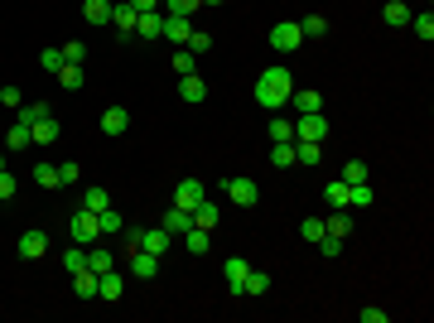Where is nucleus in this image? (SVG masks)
Wrapping results in <instances>:
<instances>
[{
	"label": "nucleus",
	"mask_w": 434,
	"mask_h": 323,
	"mask_svg": "<svg viewBox=\"0 0 434 323\" xmlns=\"http://www.w3.org/2000/svg\"><path fill=\"white\" fill-rule=\"evenodd\" d=\"M290 92H295L290 68H266V73L256 78V107H266V111L290 107Z\"/></svg>",
	"instance_id": "1"
},
{
	"label": "nucleus",
	"mask_w": 434,
	"mask_h": 323,
	"mask_svg": "<svg viewBox=\"0 0 434 323\" xmlns=\"http://www.w3.org/2000/svg\"><path fill=\"white\" fill-rule=\"evenodd\" d=\"M299 44H304V34H299V20H280L271 29V49L275 54H295Z\"/></svg>",
	"instance_id": "2"
},
{
	"label": "nucleus",
	"mask_w": 434,
	"mask_h": 323,
	"mask_svg": "<svg viewBox=\"0 0 434 323\" xmlns=\"http://www.w3.org/2000/svg\"><path fill=\"white\" fill-rule=\"evenodd\" d=\"M58 135H63V126H58V116H54V111H49V116H39V121L29 126V145H34V150H49Z\"/></svg>",
	"instance_id": "3"
},
{
	"label": "nucleus",
	"mask_w": 434,
	"mask_h": 323,
	"mask_svg": "<svg viewBox=\"0 0 434 323\" xmlns=\"http://www.w3.org/2000/svg\"><path fill=\"white\" fill-rule=\"evenodd\" d=\"M295 140H319V145H324V140H328V116H324V111L299 116V121H295Z\"/></svg>",
	"instance_id": "4"
},
{
	"label": "nucleus",
	"mask_w": 434,
	"mask_h": 323,
	"mask_svg": "<svg viewBox=\"0 0 434 323\" xmlns=\"http://www.w3.org/2000/svg\"><path fill=\"white\" fill-rule=\"evenodd\" d=\"M97 237H102L97 213H92V208H78V213H73V242H78V246H92Z\"/></svg>",
	"instance_id": "5"
},
{
	"label": "nucleus",
	"mask_w": 434,
	"mask_h": 323,
	"mask_svg": "<svg viewBox=\"0 0 434 323\" xmlns=\"http://www.w3.org/2000/svg\"><path fill=\"white\" fill-rule=\"evenodd\" d=\"M222 193L237 203V208H251L256 198H261V189H256V179H222Z\"/></svg>",
	"instance_id": "6"
},
{
	"label": "nucleus",
	"mask_w": 434,
	"mask_h": 323,
	"mask_svg": "<svg viewBox=\"0 0 434 323\" xmlns=\"http://www.w3.org/2000/svg\"><path fill=\"white\" fill-rule=\"evenodd\" d=\"M203 198H208V189H203L198 179H184V184L174 189V208H184V213H193V208H198Z\"/></svg>",
	"instance_id": "7"
},
{
	"label": "nucleus",
	"mask_w": 434,
	"mask_h": 323,
	"mask_svg": "<svg viewBox=\"0 0 434 323\" xmlns=\"http://www.w3.org/2000/svg\"><path fill=\"white\" fill-rule=\"evenodd\" d=\"M111 25L121 39H136V10H131V0H116L111 5Z\"/></svg>",
	"instance_id": "8"
},
{
	"label": "nucleus",
	"mask_w": 434,
	"mask_h": 323,
	"mask_svg": "<svg viewBox=\"0 0 434 323\" xmlns=\"http://www.w3.org/2000/svg\"><path fill=\"white\" fill-rule=\"evenodd\" d=\"M189 34H193V20H184V15H164V39H169V44H179V49H184V44H189Z\"/></svg>",
	"instance_id": "9"
},
{
	"label": "nucleus",
	"mask_w": 434,
	"mask_h": 323,
	"mask_svg": "<svg viewBox=\"0 0 434 323\" xmlns=\"http://www.w3.org/2000/svg\"><path fill=\"white\" fill-rule=\"evenodd\" d=\"M121 295H126V280H121L116 270H102V275H97V299H111V304H116Z\"/></svg>",
	"instance_id": "10"
},
{
	"label": "nucleus",
	"mask_w": 434,
	"mask_h": 323,
	"mask_svg": "<svg viewBox=\"0 0 434 323\" xmlns=\"http://www.w3.org/2000/svg\"><path fill=\"white\" fill-rule=\"evenodd\" d=\"M179 97H184L189 107H198V102H208V82L198 78V73H189V78H179Z\"/></svg>",
	"instance_id": "11"
},
{
	"label": "nucleus",
	"mask_w": 434,
	"mask_h": 323,
	"mask_svg": "<svg viewBox=\"0 0 434 323\" xmlns=\"http://www.w3.org/2000/svg\"><path fill=\"white\" fill-rule=\"evenodd\" d=\"M136 34H140V39H164V15H160V10L136 15Z\"/></svg>",
	"instance_id": "12"
},
{
	"label": "nucleus",
	"mask_w": 434,
	"mask_h": 323,
	"mask_svg": "<svg viewBox=\"0 0 434 323\" xmlns=\"http://www.w3.org/2000/svg\"><path fill=\"white\" fill-rule=\"evenodd\" d=\"M290 107L299 111V116H309V111H324V97H319V92H314V87H304V92H290Z\"/></svg>",
	"instance_id": "13"
},
{
	"label": "nucleus",
	"mask_w": 434,
	"mask_h": 323,
	"mask_svg": "<svg viewBox=\"0 0 434 323\" xmlns=\"http://www.w3.org/2000/svg\"><path fill=\"white\" fill-rule=\"evenodd\" d=\"M217 222H222V208H217L213 198H203V203L193 208V227H203V232H213Z\"/></svg>",
	"instance_id": "14"
},
{
	"label": "nucleus",
	"mask_w": 434,
	"mask_h": 323,
	"mask_svg": "<svg viewBox=\"0 0 434 323\" xmlns=\"http://www.w3.org/2000/svg\"><path fill=\"white\" fill-rule=\"evenodd\" d=\"M246 261L242 256H227V266H222V275H227V290H232V295H242V285H246Z\"/></svg>",
	"instance_id": "15"
},
{
	"label": "nucleus",
	"mask_w": 434,
	"mask_h": 323,
	"mask_svg": "<svg viewBox=\"0 0 434 323\" xmlns=\"http://www.w3.org/2000/svg\"><path fill=\"white\" fill-rule=\"evenodd\" d=\"M111 5L116 0H82V20L87 25H111Z\"/></svg>",
	"instance_id": "16"
},
{
	"label": "nucleus",
	"mask_w": 434,
	"mask_h": 323,
	"mask_svg": "<svg viewBox=\"0 0 434 323\" xmlns=\"http://www.w3.org/2000/svg\"><path fill=\"white\" fill-rule=\"evenodd\" d=\"M126 126H131V111L126 107H107L102 111V131L107 135H126Z\"/></svg>",
	"instance_id": "17"
},
{
	"label": "nucleus",
	"mask_w": 434,
	"mask_h": 323,
	"mask_svg": "<svg viewBox=\"0 0 434 323\" xmlns=\"http://www.w3.org/2000/svg\"><path fill=\"white\" fill-rule=\"evenodd\" d=\"M319 160H324V145H319V140H295V164L314 169Z\"/></svg>",
	"instance_id": "18"
},
{
	"label": "nucleus",
	"mask_w": 434,
	"mask_h": 323,
	"mask_svg": "<svg viewBox=\"0 0 434 323\" xmlns=\"http://www.w3.org/2000/svg\"><path fill=\"white\" fill-rule=\"evenodd\" d=\"M155 270H160V256H150V251H131V275L155 280Z\"/></svg>",
	"instance_id": "19"
},
{
	"label": "nucleus",
	"mask_w": 434,
	"mask_h": 323,
	"mask_svg": "<svg viewBox=\"0 0 434 323\" xmlns=\"http://www.w3.org/2000/svg\"><path fill=\"white\" fill-rule=\"evenodd\" d=\"M44 251H49V237H44V232H25V237H20V256H25V261H39Z\"/></svg>",
	"instance_id": "20"
},
{
	"label": "nucleus",
	"mask_w": 434,
	"mask_h": 323,
	"mask_svg": "<svg viewBox=\"0 0 434 323\" xmlns=\"http://www.w3.org/2000/svg\"><path fill=\"white\" fill-rule=\"evenodd\" d=\"M140 251H150V256H164V251H169V232H164V227H150V232H140Z\"/></svg>",
	"instance_id": "21"
},
{
	"label": "nucleus",
	"mask_w": 434,
	"mask_h": 323,
	"mask_svg": "<svg viewBox=\"0 0 434 323\" xmlns=\"http://www.w3.org/2000/svg\"><path fill=\"white\" fill-rule=\"evenodd\" d=\"M54 78H58V87H63V92H78L82 82H87V78H82V63H63Z\"/></svg>",
	"instance_id": "22"
},
{
	"label": "nucleus",
	"mask_w": 434,
	"mask_h": 323,
	"mask_svg": "<svg viewBox=\"0 0 434 323\" xmlns=\"http://www.w3.org/2000/svg\"><path fill=\"white\" fill-rule=\"evenodd\" d=\"M324 232H328V237H343V242H348V232H353V217H348V208H333V217L324 222Z\"/></svg>",
	"instance_id": "23"
},
{
	"label": "nucleus",
	"mask_w": 434,
	"mask_h": 323,
	"mask_svg": "<svg viewBox=\"0 0 434 323\" xmlns=\"http://www.w3.org/2000/svg\"><path fill=\"white\" fill-rule=\"evenodd\" d=\"M271 164L275 169H290L295 164V140H271Z\"/></svg>",
	"instance_id": "24"
},
{
	"label": "nucleus",
	"mask_w": 434,
	"mask_h": 323,
	"mask_svg": "<svg viewBox=\"0 0 434 323\" xmlns=\"http://www.w3.org/2000/svg\"><path fill=\"white\" fill-rule=\"evenodd\" d=\"M73 290L78 299H97V270H73Z\"/></svg>",
	"instance_id": "25"
},
{
	"label": "nucleus",
	"mask_w": 434,
	"mask_h": 323,
	"mask_svg": "<svg viewBox=\"0 0 434 323\" xmlns=\"http://www.w3.org/2000/svg\"><path fill=\"white\" fill-rule=\"evenodd\" d=\"M381 20L391 29H401V25H410V5H401V0H386V10H381Z\"/></svg>",
	"instance_id": "26"
},
{
	"label": "nucleus",
	"mask_w": 434,
	"mask_h": 323,
	"mask_svg": "<svg viewBox=\"0 0 434 323\" xmlns=\"http://www.w3.org/2000/svg\"><path fill=\"white\" fill-rule=\"evenodd\" d=\"M372 203H377L372 184H348V208H372Z\"/></svg>",
	"instance_id": "27"
},
{
	"label": "nucleus",
	"mask_w": 434,
	"mask_h": 323,
	"mask_svg": "<svg viewBox=\"0 0 434 323\" xmlns=\"http://www.w3.org/2000/svg\"><path fill=\"white\" fill-rule=\"evenodd\" d=\"M160 227H164V232H189V227H193V213H184V208H169Z\"/></svg>",
	"instance_id": "28"
},
{
	"label": "nucleus",
	"mask_w": 434,
	"mask_h": 323,
	"mask_svg": "<svg viewBox=\"0 0 434 323\" xmlns=\"http://www.w3.org/2000/svg\"><path fill=\"white\" fill-rule=\"evenodd\" d=\"M111 266H116V261H111L107 246H97V242L87 246V270H97V275H102V270H111Z\"/></svg>",
	"instance_id": "29"
},
{
	"label": "nucleus",
	"mask_w": 434,
	"mask_h": 323,
	"mask_svg": "<svg viewBox=\"0 0 434 323\" xmlns=\"http://www.w3.org/2000/svg\"><path fill=\"white\" fill-rule=\"evenodd\" d=\"M34 184H39V189H63V184H58V164H34Z\"/></svg>",
	"instance_id": "30"
},
{
	"label": "nucleus",
	"mask_w": 434,
	"mask_h": 323,
	"mask_svg": "<svg viewBox=\"0 0 434 323\" xmlns=\"http://www.w3.org/2000/svg\"><path fill=\"white\" fill-rule=\"evenodd\" d=\"M299 34H304V39H324L328 20H324V15H304V20H299Z\"/></svg>",
	"instance_id": "31"
},
{
	"label": "nucleus",
	"mask_w": 434,
	"mask_h": 323,
	"mask_svg": "<svg viewBox=\"0 0 434 323\" xmlns=\"http://www.w3.org/2000/svg\"><path fill=\"white\" fill-rule=\"evenodd\" d=\"M266 290H271V275H266V270H246L242 295H266Z\"/></svg>",
	"instance_id": "32"
},
{
	"label": "nucleus",
	"mask_w": 434,
	"mask_h": 323,
	"mask_svg": "<svg viewBox=\"0 0 434 323\" xmlns=\"http://www.w3.org/2000/svg\"><path fill=\"white\" fill-rule=\"evenodd\" d=\"M63 270H87V246H68V251H63Z\"/></svg>",
	"instance_id": "33"
},
{
	"label": "nucleus",
	"mask_w": 434,
	"mask_h": 323,
	"mask_svg": "<svg viewBox=\"0 0 434 323\" xmlns=\"http://www.w3.org/2000/svg\"><path fill=\"white\" fill-rule=\"evenodd\" d=\"M314 246H319V256H328V261H338V256H343V246H348V242H343V237H328V232H324V237H319Z\"/></svg>",
	"instance_id": "34"
},
{
	"label": "nucleus",
	"mask_w": 434,
	"mask_h": 323,
	"mask_svg": "<svg viewBox=\"0 0 434 323\" xmlns=\"http://www.w3.org/2000/svg\"><path fill=\"white\" fill-rule=\"evenodd\" d=\"M164 15H184V20H193V10L203 5V0H160Z\"/></svg>",
	"instance_id": "35"
},
{
	"label": "nucleus",
	"mask_w": 434,
	"mask_h": 323,
	"mask_svg": "<svg viewBox=\"0 0 434 323\" xmlns=\"http://www.w3.org/2000/svg\"><path fill=\"white\" fill-rule=\"evenodd\" d=\"M324 198H328V208H348V184H343V179H333V184L324 189Z\"/></svg>",
	"instance_id": "36"
},
{
	"label": "nucleus",
	"mask_w": 434,
	"mask_h": 323,
	"mask_svg": "<svg viewBox=\"0 0 434 323\" xmlns=\"http://www.w3.org/2000/svg\"><path fill=\"white\" fill-rule=\"evenodd\" d=\"M82 208L102 213V208H111V193H107V189H87V193H82Z\"/></svg>",
	"instance_id": "37"
},
{
	"label": "nucleus",
	"mask_w": 434,
	"mask_h": 323,
	"mask_svg": "<svg viewBox=\"0 0 434 323\" xmlns=\"http://www.w3.org/2000/svg\"><path fill=\"white\" fill-rule=\"evenodd\" d=\"M5 145H10V150H29V126H25V121H15V126H10Z\"/></svg>",
	"instance_id": "38"
},
{
	"label": "nucleus",
	"mask_w": 434,
	"mask_h": 323,
	"mask_svg": "<svg viewBox=\"0 0 434 323\" xmlns=\"http://www.w3.org/2000/svg\"><path fill=\"white\" fill-rule=\"evenodd\" d=\"M184 246H189L193 256H203V251H208V232H203V227H189V232H184Z\"/></svg>",
	"instance_id": "39"
},
{
	"label": "nucleus",
	"mask_w": 434,
	"mask_h": 323,
	"mask_svg": "<svg viewBox=\"0 0 434 323\" xmlns=\"http://www.w3.org/2000/svg\"><path fill=\"white\" fill-rule=\"evenodd\" d=\"M343 184H367V164L348 160V164H343Z\"/></svg>",
	"instance_id": "40"
},
{
	"label": "nucleus",
	"mask_w": 434,
	"mask_h": 323,
	"mask_svg": "<svg viewBox=\"0 0 434 323\" xmlns=\"http://www.w3.org/2000/svg\"><path fill=\"white\" fill-rule=\"evenodd\" d=\"M39 116H49V107H44V102H29V107H20V111H15V121H25V126H34Z\"/></svg>",
	"instance_id": "41"
},
{
	"label": "nucleus",
	"mask_w": 434,
	"mask_h": 323,
	"mask_svg": "<svg viewBox=\"0 0 434 323\" xmlns=\"http://www.w3.org/2000/svg\"><path fill=\"white\" fill-rule=\"evenodd\" d=\"M271 140H295V121H285V116H271Z\"/></svg>",
	"instance_id": "42"
},
{
	"label": "nucleus",
	"mask_w": 434,
	"mask_h": 323,
	"mask_svg": "<svg viewBox=\"0 0 434 323\" xmlns=\"http://www.w3.org/2000/svg\"><path fill=\"white\" fill-rule=\"evenodd\" d=\"M299 237H304V242L314 246V242H319V237H324V222H319V217H304V227H299Z\"/></svg>",
	"instance_id": "43"
},
{
	"label": "nucleus",
	"mask_w": 434,
	"mask_h": 323,
	"mask_svg": "<svg viewBox=\"0 0 434 323\" xmlns=\"http://www.w3.org/2000/svg\"><path fill=\"white\" fill-rule=\"evenodd\" d=\"M97 227H102V232H126L121 217H116V208H102V213H97Z\"/></svg>",
	"instance_id": "44"
},
{
	"label": "nucleus",
	"mask_w": 434,
	"mask_h": 323,
	"mask_svg": "<svg viewBox=\"0 0 434 323\" xmlns=\"http://www.w3.org/2000/svg\"><path fill=\"white\" fill-rule=\"evenodd\" d=\"M39 68H44V73H58V68H63V49H44V54H39Z\"/></svg>",
	"instance_id": "45"
},
{
	"label": "nucleus",
	"mask_w": 434,
	"mask_h": 323,
	"mask_svg": "<svg viewBox=\"0 0 434 323\" xmlns=\"http://www.w3.org/2000/svg\"><path fill=\"white\" fill-rule=\"evenodd\" d=\"M0 107H5V111H20V107H25L20 87H0Z\"/></svg>",
	"instance_id": "46"
},
{
	"label": "nucleus",
	"mask_w": 434,
	"mask_h": 323,
	"mask_svg": "<svg viewBox=\"0 0 434 323\" xmlns=\"http://www.w3.org/2000/svg\"><path fill=\"white\" fill-rule=\"evenodd\" d=\"M184 49H189V54H208V49H213V34H198V29H193Z\"/></svg>",
	"instance_id": "47"
},
{
	"label": "nucleus",
	"mask_w": 434,
	"mask_h": 323,
	"mask_svg": "<svg viewBox=\"0 0 434 323\" xmlns=\"http://www.w3.org/2000/svg\"><path fill=\"white\" fill-rule=\"evenodd\" d=\"M193 58H198V54H189V49L174 54V73H179V78H189V73H193Z\"/></svg>",
	"instance_id": "48"
},
{
	"label": "nucleus",
	"mask_w": 434,
	"mask_h": 323,
	"mask_svg": "<svg viewBox=\"0 0 434 323\" xmlns=\"http://www.w3.org/2000/svg\"><path fill=\"white\" fill-rule=\"evenodd\" d=\"M82 58H87V44H82V39L63 44V63H82Z\"/></svg>",
	"instance_id": "49"
},
{
	"label": "nucleus",
	"mask_w": 434,
	"mask_h": 323,
	"mask_svg": "<svg viewBox=\"0 0 434 323\" xmlns=\"http://www.w3.org/2000/svg\"><path fill=\"white\" fill-rule=\"evenodd\" d=\"M410 25H415V34H420V39H434V15H430V10H425L420 20H410Z\"/></svg>",
	"instance_id": "50"
},
{
	"label": "nucleus",
	"mask_w": 434,
	"mask_h": 323,
	"mask_svg": "<svg viewBox=\"0 0 434 323\" xmlns=\"http://www.w3.org/2000/svg\"><path fill=\"white\" fill-rule=\"evenodd\" d=\"M15 189H20V184H15V174H10V169H0V198H15Z\"/></svg>",
	"instance_id": "51"
},
{
	"label": "nucleus",
	"mask_w": 434,
	"mask_h": 323,
	"mask_svg": "<svg viewBox=\"0 0 434 323\" xmlns=\"http://www.w3.org/2000/svg\"><path fill=\"white\" fill-rule=\"evenodd\" d=\"M58 184H78V164H73V160L58 164Z\"/></svg>",
	"instance_id": "52"
},
{
	"label": "nucleus",
	"mask_w": 434,
	"mask_h": 323,
	"mask_svg": "<svg viewBox=\"0 0 434 323\" xmlns=\"http://www.w3.org/2000/svg\"><path fill=\"white\" fill-rule=\"evenodd\" d=\"M357 319L362 323H386V309H357Z\"/></svg>",
	"instance_id": "53"
},
{
	"label": "nucleus",
	"mask_w": 434,
	"mask_h": 323,
	"mask_svg": "<svg viewBox=\"0 0 434 323\" xmlns=\"http://www.w3.org/2000/svg\"><path fill=\"white\" fill-rule=\"evenodd\" d=\"M131 10H136V15H145V10H160V0H131Z\"/></svg>",
	"instance_id": "54"
},
{
	"label": "nucleus",
	"mask_w": 434,
	"mask_h": 323,
	"mask_svg": "<svg viewBox=\"0 0 434 323\" xmlns=\"http://www.w3.org/2000/svg\"><path fill=\"white\" fill-rule=\"evenodd\" d=\"M203 5H222V0H203Z\"/></svg>",
	"instance_id": "55"
},
{
	"label": "nucleus",
	"mask_w": 434,
	"mask_h": 323,
	"mask_svg": "<svg viewBox=\"0 0 434 323\" xmlns=\"http://www.w3.org/2000/svg\"><path fill=\"white\" fill-rule=\"evenodd\" d=\"M0 169H5V155H0Z\"/></svg>",
	"instance_id": "56"
},
{
	"label": "nucleus",
	"mask_w": 434,
	"mask_h": 323,
	"mask_svg": "<svg viewBox=\"0 0 434 323\" xmlns=\"http://www.w3.org/2000/svg\"><path fill=\"white\" fill-rule=\"evenodd\" d=\"M401 5H410V0H401Z\"/></svg>",
	"instance_id": "57"
}]
</instances>
